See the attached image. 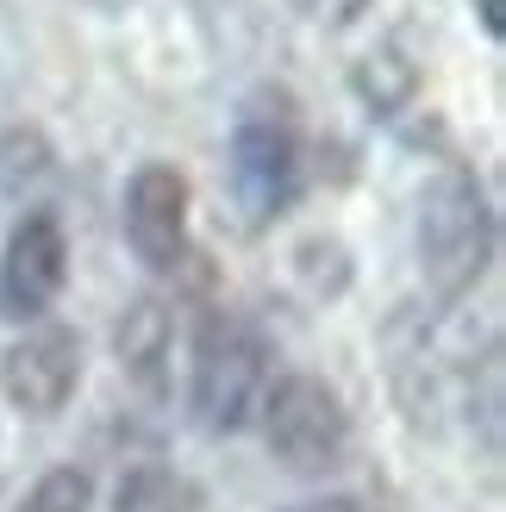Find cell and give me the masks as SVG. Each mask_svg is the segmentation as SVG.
<instances>
[{
	"instance_id": "9c48e42d",
	"label": "cell",
	"mask_w": 506,
	"mask_h": 512,
	"mask_svg": "<svg viewBox=\"0 0 506 512\" xmlns=\"http://www.w3.org/2000/svg\"><path fill=\"white\" fill-rule=\"evenodd\" d=\"M350 88H357V100L375 119H394L419 94V69L407 63V50H400V44H382V50H369V57L350 69Z\"/></svg>"
},
{
	"instance_id": "277c9868",
	"label": "cell",
	"mask_w": 506,
	"mask_h": 512,
	"mask_svg": "<svg viewBox=\"0 0 506 512\" xmlns=\"http://www.w3.org/2000/svg\"><path fill=\"white\" fill-rule=\"evenodd\" d=\"M232 194H238V213L244 225H275L294 194H300V138H294V119L288 113H269L263 100L238 113V132H232Z\"/></svg>"
},
{
	"instance_id": "52a82bcc",
	"label": "cell",
	"mask_w": 506,
	"mask_h": 512,
	"mask_svg": "<svg viewBox=\"0 0 506 512\" xmlns=\"http://www.w3.org/2000/svg\"><path fill=\"white\" fill-rule=\"evenodd\" d=\"M125 244L144 269H175L188 250V182L169 163H144L125 182Z\"/></svg>"
},
{
	"instance_id": "9a60e30c",
	"label": "cell",
	"mask_w": 506,
	"mask_h": 512,
	"mask_svg": "<svg viewBox=\"0 0 506 512\" xmlns=\"http://www.w3.org/2000/svg\"><path fill=\"white\" fill-rule=\"evenodd\" d=\"M94 7H100V13H119V7H125V0H94Z\"/></svg>"
},
{
	"instance_id": "5bb4252c",
	"label": "cell",
	"mask_w": 506,
	"mask_h": 512,
	"mask_svg": "<svg viewBox=\"0 0 506 512\" xmlns=\"http://www.w3.org/2000/svg\"><path fill=\"white\" fill-rule=\"evenodd\" d=\"M300 512H369V506H357V500H325V506H300Z\"/></svg>"
},
{
	"instance_id": "30bf717a",
	"label": "cell",
	"mask_w": 506,
	"mask_h": 512,
	"mask_svg": "<svg viewBox=\"0 0 506 512\" xmlns=\"http://www.w3.org/2000/svg\"><path fill=\"white\" fill-rule=\"evenodd\" d=\"M194 481H182L175 469L163 463H138V469H125L119 475V488H113V512H194Z\"/></svg>"
},
{
	"instance_id": "3957f363",
	"label": "cell",
	"mask_w": 506,
	"mask_h": 512,
	"mask_svg": "<svg viewBox=\"0 0 506 512\" xmlns=\"http://www.w3.org/2000/svg\"><path fill=\"white\" fill-rule=\"evenodd\" d=\"M263 438H269V456L294 475L338 469V456L350 444L344 400L319 375H282L263 400Z\"/></svg>"
},
{
	"instance_id": "5b68a950",
	"label": "cell",
	"mask_w": 506,
	"mask_h": 512,
	"mask_svg": "<svg viewBox=\"0 0 506 512\" xmlns=\"http://www.w3.org/2000/svg\"><path fill=\"white\" fill-rule=\"evenodd\" d=\"M63 275H69V244H63V225L57 213H25L13 225V238L7 250H0V319H38L50 300H57L63 288Z\"/></svg>"
},
{
	"instance_id": "7a4b0ae2",
	"label": "cell",
	"mask_w": 506,
	"mask_h": 512,
	"mask_svg": "<svg viewBox=\"0 0 506 512\" xmlns=\"http://www.w3.org/2000/svg\"><path fill=\"white\" fill-rule=\"evenodd\" d=\"M269 350L238 313H213L194 338V425L200 431H238L257 413Z\"/></svg>"
},
{
	"instance_id": "ba28073f",
	"label": "cell",
	"mask_w": 506,
	"mask_h": 512,
	"mask_svg": "<svg viewBox=\"0 0 506 512\" xmlns=\"http://www.w3.org/2000/svg\"><path fill=\"white\" fill-rule=\"evenodd\" d=\"M113 344H119V369L132 375L150 400H163L169 394V356H175V325L163 313V300H132V313L119 319Z\"/></svg>"
},
{
	"instance_id": "6da1fadb",
	"label": "cell",
	"mask_w": 506,
	"mask_h": 512,
	"mask_svg": "<svg viewBox=\"0 0 506 512\" xmlns=\"http://www.w3.org/2000/svg\"><path fill=\"white\" fill-rule=\"evenodd\" d=\"M488 256H494V213H488L482 182L469 169L432 175V188L419 194V269H425V281L444 300H457L488 275Z\"/></svg>"
},
{
	"instance_id": "8fae6325",
	"label": "cell",
	"mask_w": 506,
	"mask_h": 512,
	"mask_svg": "<svg viewBox=\"0 0 506 512\" xmlns=\"http://www.w3.org/2000/svg\"><path fill=\"white\" fill-rule=\"evenodd\" d=\"M44 175H50V144L38 132H25V125L0 132V200H19L25 188H38Z\"/></svg>"
},
{
	"instance_id": "7c38bea8",
	"label": "cell",
	"mask_w": 506,
	"mask_h": 512,
	"mask_svg": "<svg viewBox=\"0 0 506 512\" xmlns=\"http://www.w3.org/2000/svg\"><path fill=\"white\" fill-rule=\"evenodd\" d=\"M88 500H94L88 469H50L38 488L25 494V506H19V512H88Z\"/></svg>"
},
{
	"instance_id": "4fadbf2b",
	"label": "cell",
	"mask_w": 506,
	"mask_h": 512,
	"mask_svg": "<svg viewBox=\"0 0 506 512\" xmlns=\"http://www.w3.org/2000/svg\"><path fill=\"white\" fill-rule=\"evenodd\" d=\"M475 13H482V32H488V38L506 32V0H475Z\"/></svg>"
},
{
	"instance_id": "8992f818",
	"label": "cell",
	"mask_w": 506,
	"mask_h": 512,
	"mask_svg": "<svg viewBox=\"0 0 506 512\" xmlns=\"http://www.w3.org/2000/svg\"><path fill=\"white\" fill-rule=\"evenodd\" d=\"M75 381H82V344H75V331H63V325H38V331H25L19 344L0 350V394H7L19 413L50 419L75 394Z\"/></svg>"
}]
</instances>
